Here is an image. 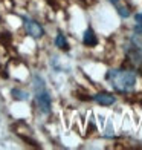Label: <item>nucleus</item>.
I'll return each instance as SVG.
<instances>
[{"instance_id": "7", "label": "nucleus", "mask_w": 142, "mask_h": 150, "mask_svg": "<svg viewBox=\"0 0 142 150\" xmlns=\"http://www.w3.org/2000/svg\"><path fill=\"white\" fill-rule=\"evenodd\" d=\"M11 93H12V97H14L15 100H22V101H26V100H28V93L18 91V89H12Z\"/></svg>"}, {"instance_id": "9", "label": "nucleus", "mask_w": 142, "mask_h": 150, "mask_svg": "<svg viewBox=\"0 0 142 150\" xmlns=\"http://www.w3.org/2000/svg\"><path fill=\"white\" fill-rule=\"evenodd\" d=\"M112 2H118V0H112Z\"/></svg>"}, {"instance_id": "5", "label": "nucleus", "mask_w": 142, "mask_h": 150, "mask_svg": "<svg viewBox=\"0 0 142 150\" xmlns=\"http://www.w3.org/2000/svg\"><path fill=\"white\" fill-rule=\"evenodd\" d=\"M83 43L86 46H95L98 43V37H96V34L93 32L92 28H87L83 34Z\"/></svg>"}, {"instance_id": "6", "label": "nucleus", "mask_w": 142, "mask_h": 150, "mask_svg": "<svg viewBox=\"0 0 142 150\" xmlns=\"http://www.w3.org/2000/svg\"><path fill=\"white\" fill-rule=\"evenodd\" d=\"M55 46L60 47V49H64V51L69 49V43H67L66 37L63 35L61 32H58V34H57V37H55Z\"/></svg>"}, {"instance_id": "4", "label": "nucleus", "mask_w": 142, "mask_h": 150, "mask_svg": "<svg viewBox=\"0 0 142 150\" xmlns=\"http://www.w3.org/2000/svg\"><path fill=\"white\" fill-rule=\"evenodd\" d=\"M93 100L96 101L98 104H101V106H112L115 101H116V98L113 97V95H110V93H107V92H101V93H96L93 97Z\"/></svg>"}, {"instance_id": "8", "label": "nucleus", "mask_w": 142, "mask_h": 150, "mask_svg": "<svg viewBox=\"0 0 142 150\" xmlns=\"http://www.w3.org/2000/svg\"><path fill=\"white\" fill-rule=\"evenodd\" d=\"M134 29H136L138 34L142 35V11L139 14H136V26H134Z\"/></svg>"}, {"instance_id": "1", "label": "nucleus", "mask_w": 142, "mask_h": 150, "mask_svg": "<svg viewBox=\"0 0 142 150\" xmlns=\"http://www.w3.org/2000/svg\"><path fill=\"white\" fill-rule=\"evenodd\" d=\"M105 78L110 81V84L118 92H131L136 86V74L127 69H110L105 74Z\"/></svg>"}, {"instance_id": "2", "label": "nucleus", "mask_w": 142, "mask_h": 150, "mask_svg": "<svg viewBox=\"0 0 142 150\" xmlns=\"http://www.w3.org/2000/svg\"><path fill=\"white\" fill-rule=\"evenodd\" d=\"M34 93H35V101L40 107V110L43 113H51L52 104H51L49 92H47L44 80L41 77H38V75H35V78H34Z\"/></svg>"}, {"instance_id": "3", "label": "nucleus", "mask_w": 142, "mask_h": 150, "mask_svg": "<svg viewBox=\"0 0 142 150\" xmlns=\"http://www.w3.org/2000/svg\"><path fill=\"white\" fill-rule=\"evenodd\" d=\"M23 23H25L26 32H28L31 37H34V38H41V37L44 35V29L35 22V20H31V18H28V17H23Z\"/></svg>"}]
</instances>
